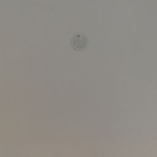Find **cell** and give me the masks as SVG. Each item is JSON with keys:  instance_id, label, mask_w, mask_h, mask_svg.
<instances>
[{"instance_id": "cell-1", "label": "cell", "mask_w": 157, "mask_h": 157, "mask_svg": "<svg viewBox=\"0 0 157 157\" xmlns=\"http://www.w3.org/2000/svg\"><path fill=\"white\" fill-rule=\"evenodd\" d=\"M88 40L86 37L81 34H75L71 39V44L72 48L77 51L83 50L87 45Z\"/></svg>"}]
</instances>
